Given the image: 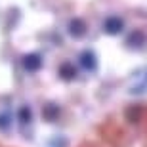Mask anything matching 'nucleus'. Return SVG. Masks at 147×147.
Segmentation results:
<instances>
[{
	"instance_id": "nucleus-1",
	"label": "nucleus",
	"mask_w": 147,
	"mask_h": 147,
	"mask_svg": "<svg viewBox=\"0 0 147 147\" xmlns=\"http://www.w3.org/2000/svg\"><path fill=\"white\" fill-rule=\"evenodd\" d=\"M143 44H145V34L142 31H132L128 36H126V46L132 50H140L143 48Z\"/></svg>"
},
{
	"instance_id": "nucleus-2",
	"label": "nucleus",
	"mask_w": 147,
	"mask_h": 147,
	"mask_svg": "<svg viewBox=\"0 0 147 147\" xmlns=\"http://www.w3.org/2000/svg\"><path fill=\"white\" fill-rule=\"evenodd\" d=\"M21 63L25 67V71H36L38 67H40V63H42V57L38 54H27L21 59Z\"/></svg>"
},
{
	"instance_id": "nucleus-3",
	"label": "nucleus",
	"mask_w": 147,
	"mask_h": 147,
	"mask_svg": "<svg viewBox=\"0 0 147 147\" xmlns=\"http://www.w3.org/2000/svg\"><path fill=\"white\" fill-rule=\"evenodd\" d=\"M105 31L109 34H119L120 31H122V27H124V23H122V19H119V17H107L103 23Z\"/></svg>"
},
{
	"instance_id": "nucleus-4",
	"label": "nucleus",
	"mask_w": 147,
	"mask_h": 147,
	"mask_svg": "<svg viewBox=\"0 0 147 147\" xmlns=\"http://www.w3.org/2000/svg\"><path fill=\"white\" fill-rule=\"evenodd\" d=\"M86 33V23L82 21V19H73L69 23V34L75 38H80L82 34Z\"/></svg>"
},
{
	"instance_id": "nucleus-5",
	"label": "nucleus",
	"mask_w": 147,
	"mask_h": 147,
	"mask_svg": "<svg viewBox=\"0 0 147 147\" xmlns=\"http://www.w3.org/2000/svg\"><path fill=\"white\" fill-rule=\"evenodd\" d=\"M96 55L92 54V52H84V54L80 55V65L84 67V69H88V71H92V69H96Z\"/></svg>"
},
{
	"instance_id": "nucleus-6",
	"label": "nucleus",
	"mask_w": 147,
	"mask_h": 147,
	"mask_svg": "<svg viewBox=\"0 0 147 147\" xmlns=\"http://www.w3.org/2000/svg\"><path fill=\"white\" fill-rule=\"evenodd\" d=\"M142 115H143L142 105H130V107L126 109V119L132 120V122H138V120L142 119Z\"/></svg>"
},
{
	"instance_id": "nucleus-7",
	"label": "nucleus",
	"mask_w": 147,
	"mask_h": 147,
	"mask_svg": "<svg viewBox=\"0 0 147 147\" xmlns=\"http://www.w3.org/2000/svg\"><path fill=\"white\" fill-rule=\"evenodd\" d=\"M44 119L46 120H55L57 117H59V107L55 103H46L44 105Z\"/></svg>"
},
{
	"instance_id": "nucleus-8",
	"label": "nucleus",
	"mask_w": 147,
	"mask_h": 147,
	"mask_svg": "<svg viewBox=\"0 0 147 147\" xmlns=\"http://www.w3.org/2000/svg\"><path fill=\"white\" fill-rule=\"evenodd\" d=\"M59 76L63 78V80H73L76 76V69L71 65V63H63L59 69Z\"/></svg>"
},
{
	"instance_id": "nucleus-9",
	"label": "nucleus",
	"mask_w": 147,
	"mask_h": 147,
	"mask_svg": "<svg viewBox=\"0 0 147 147\" xmlns=\"http://www.w3.org/2000/svg\"><path fill=\"white\" fill-rule=\"evenodd\" d=\"M19 120H21L23 124H29V122L33 120V115H31V109H29L27 105H23L21 109H19Z\"/></svg>"
},
{
	"instance_id": "nucleus-10",
	"label": "nucleus",
	"mask_w": 147,
	"mask_h": 147,
	"mask_svg": "<svg viewBox=\"0 0 147 147\" xmlns=\"http://www.w3.org/2000/svg\"><path fill=\"white\" fill-rule=\"evenodd\" d=\"M10 128V115L2 113L0 115V130H8Z\"/></svg>"
}]
</instances>
